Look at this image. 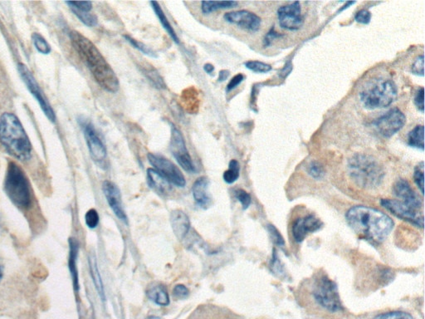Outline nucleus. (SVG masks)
<instances>
[{
  "label": "nucleus",
  "mask_w": 425,
  "mask_h": 319,
  "mask_svg": "<svg viewBox=\"0 0 425 319\" xmlns=\"http://www.w3.org/2000/svg\"><path fill=\"white\" fill-rule=\"evenodd\" d=\"M147 319H160L159 318H156V317H149Z\"/></svg>",
  "instance_id": "51"
},
{
  "label": "nucleus",
  "mask_w": 425,
  "mask_h": 319,
  "mask_svg": "<svg viewBox=\"0 0 425 319\" xmlns=\"http://www.w3.org/2000/svg\"><path fill=\"white\" fill-rule=\"evenodd\" d=\"M151 5L154 11H155L158 19H159L161 25L163 26L165 30H167L168 34L171 36L172 39L174 40V42L179 44L180 39L178 38V35L176 34L175 30H174L171 23L169 22L167 16H165L164 11L162 10L159 3L152 1L151 2Z\"/></svg>",
  "instance_id": "24"
},
{
  "label": "nucleus",
  "mask_w": 425,
  "mask_h": 319,
  "mask_svg": "<svg viewBox=\"0 0 425 319\" xmlns=\"http://www.w3.org/2000/svg\"><path fill=\"white\" fill-rule=\"evenodd\" d=\"M74 14L78 17L81 21L86 24L88 27H94L97 24V17L96 15L87 13V12H81L75 9H71Z\"/></svg>",
  "instance_id": "33"
},
{
  "label": "nucleus",
  "mask_w": 425,
  "mask_h": 319,
  "mask_svg": "<svg viewBox=\"0 0 425 319\" xmlns=\"http://www.w3.org/2000/svg\"><path fill=\"white\" fill-rule=\"evenodd\" d=\"M78 249L79 247L76 242L72 240L70 267L72 274V278H74V284L76 289H79L78 270H76V256H78Z\"/></svg>",
  "instance_id": "30"
},
{
  "label": "nucleus",
  "mask_w": 425,
  "mask_h": 319,
  "mask_svg": "<svg viewBox=\"0 0 425 319\" xmlns=\"http://www.w3.org/2000/svg\"><path fill=\"white\" fill-rule=\"evenodd\" d=\"M406 123V118L399 108H393L374 121L373 124L380 135L387 138L402 130Z\"/></svg>",
  "instance_id": "10"
},
{
  "label": "nucleus",
  "mask_w": 425,
  "mask_h": 319,
  "mask_svg": "<svg viewBox=\"0 0 425 319\" xmlns=\"http://www.w3.org/2000/svg\"><path fill=\"white\" fill-rule=\"evenodd\" d=\"M245 67L254 72H268L272 70L269 64L259 61H249L245 63Z\"/></svg>",
  "instance_id": "35"
},
{
  "label": "nucleus",
  "mask_w": 425,
  "mask_h": 319,
  "mask_svg": "<svg viewBox=\"0 0 425 319\" xmlns=\"http://www.w3.org/2000/svg\"><path fill=\"white\" fill-rule=\"evenodd\" d=\"M140 68L143 71L144 75L151 81V82L155 85L156 88H160V90H164L167 85L165 83V81L162 79L159 72L154 68L152 64L148 63H143L140 64Z\"/></svg>",
  "instance_id": "25"
},
{
  "label": "nucleus",
  "mask_w": 425,
  "mask_h": 319,
  "mask_svg": "<svg viewBox=\"0 0 425 319\" xmlns=\"http://www.w3.org/2000/svg\"><path fill=\"white\" fill-rule=\"evenodd\" d=\"M271 267H272V270L274 274H278V276H285L284 267H283L281 261L279 260L277 253L275 251L273 253L272 265H271Z\"/></svg>",
  "instance_id": "42"
},
{
  "label": "nucleus",
  "mask_w": 425,
  "mask_h": 319,
  "mask_svg": "<svg viewBox=\"0 0 425 319\" xmlns=\"http://www.w3.org/2000/svg\"><path fill=\"white\" fill-rule=\"evenodd\" d=\"M182 107L189 114H196L200 108V95L196 88L189 87L182 92L180 96Z\"/></svg>",
  "instance_id": "21"
},
{
  "label": "nucleus",
  "mask_w": 425,
  "mask_h": 319,
  "mask_svg": "<svg viewBox=\"0 0 425 319\" xmlns=\"http://www.w3.org/2000/svg\"><path fill=\"white\" fill-rule=\"evenodd\" d=\"M397 87L393 81L376 79L365 85L360 94V99L364 107L374 110L390 106L397 99Z\"/></svg>",
  "instance_id": "5"
},
{
  "label": "nucleus",
  "mask_w": 425,
  "mask_h": 319,
  "mask_svg": "<svg viewBox=\"0 0 425 319\" xmlns=\"http://www.w3.org/2000/svg\"><path fill=\"white\" fill-rule=\"evenodd\" d=\"M380 204L400 219L410 222L417 227H424V215L418 209H413L397 200L383 199Z\"/></svg>",
  "instance_id": "12"
},
{
  "label": "nucleus",
  "mask_w": 425,
  "mask_h": 319,
  "mask_svg": "<svg viewBox=\"0 0 425 319\" xmlns=\"http://www.w3.org/2000/svg\"><path fill=\"white\" fill-rule=\"evenodd\" d=\"M373 319H415L410 313L396 311L378 315Z\"/></svg>",
  "instance_id": "37"
},
{
  "label": "nucleus",
  "mask_w": 425,
  "mask_h": 319,
  "mask_svg": "<svg viewBox=\"0 0 425 319\" xmlns=\"http://www.w3.org/2000/svg\"><path fill=\"white\" fill-rule=\"evenodd\" d=\"M67 5L70 6V9L87 12V13H89L92 9V3L90 1L67 2Z\"/></svg>",
  "instance_id": "41"
},
{
  "label": "nucleus",
  "mask_w": 425,
  "mask_h": 319,
  "mask_svg": "<svg viewBox=\"0 0 425 319\" xmlns=\"http://www.w3.org/2000/svg\"><path fill=\"white\" fill-rule=\"evenodd\" d=\"M82 125L85 139L88 150L93 161L97 164L103 163L107 159V148L97 134L94 126L91 123L83 122Z\"/></svg>",
  "instance_id": "13"
},
{
  "label": "nucleus",
  "mask_w": 425,
  "mask_h": 319,
  "mask_svg": "<svg viewBox=\"0 0 425 319\" xmlns=\"http://www.w3.org/2000/svg\"><path fill=\"white\" fill-rule=\"evenodd\" d=\"M0 141L11 156L27 161L32 154V145L20 121L10 112L0 116Z\"/></svg>",
  "instance_id": "3"
},
{
  "label": "nucleus",
  "mask_w": 425,
  "mask_h": 319,
  "mask_svg": "<svg viewBox=\"0 0 425 319\" xmlns=\"http://www.w3.org/2000/svg\"><path fill=\"white\" fill-rule=\"evenodd\" d=\"M351 177L356 184L364 188H375L382 184L384 169L373 157L357 154L352 156L348 163Z\"/></svg>",
  "instance_id": "4"
},
{
  "label": "nucleus",
  "mask_w": 425,
  "mask_h": 319,
  "mask_svg": "<svg viewBox=\"0 0 425 319\" xmlns=\"http://www.w3.org/2000/svg\"><path fill=\"white\" fill-rule=\"evenodd\" d=\"M89 265H90L92 280L94 282L97 292H99V296L103 298V300H105L104 287L102 277H101L99 267H97V262L94 256L89 258Z\"/></svg>",
  "instance_id": "28"
},
{
  "label": "nucleus",
  "mask_w": 425,
  "mask_h": 319,
  "mask_svg": "<svg viewBox=\"0 0 425 319\" xmlns=\"http://www.w3.org/2000/svg\"><path fill=\"white\" fill-rule=\"evenodd\" d=\"M279 24L287 30H298L304 23L302 15L301 5L299 2H293L278 10Z\"/></svg>",
  "instance_id": "14"
},
{
  "label": "nucleus",
  "mask_w": 425,
  "mask_h": 319,
  "mask_svg": "<svg viewBox=\"0 0 425 319\" xmlns=\"http://www.w3.org/2000/svg\"><path fill=\"white\" fill-rule=\"evenodd\" d=\"M189 291L183 285H178L173 289V296L178 300H184L189 296Z\"/></svg>",
  "instance_id": "44"
},
{
  "label": "nucleus",
  "mask_w": 425,
  "mask_h": 319,
  "mask_svg": "<svg viewBox=\"0 0 425 319\" xmlns=\"http://www.w3.org/2000/svg\"><path fill=\"white\" fill-rule=\"evenodd\" d=\"M6 192L10 199L19 208L26 209L31 205L32 195L25 173L17 163L8 165Z\"/></svg>",
  "instance_id": "6"
},
{
  "label": "nucleus",
  "mask_w": 425,
  "mask_h": 319,
  "mask_svg": "<svg viewBox=\"0 0 425 319\" xmlns=\"http://www.w3.org/2000/svg\"><path fill=\"white\" fill-rule=\"evenodd\" d=\"M226 22L236 24L245 30L257 32L261 27L262 20L257 14L248 10L229 12L224 16Z\"/></svg>",
  "instance_id": "15"
},
{
  "label": "nucleus",
  "mask_w": 425,
  "mask_h": 319,
  "mask_svg": "<svg viewBox=\"0 0 425 319\" xmlns=\"http://www.w3.org/2000/svg\"><path fill=\"white\" fill-rule=\"evenodd\" d=\"M169 150L175 157L177 163L180 167L189 173L196 172V167L190 156L183 134L175 125H172L171 143H169Z\"/></svg>",
  "instance_id": "9"
},
{
  "label": "nucleus",
  "mask_w": 425,
  "mask_h": 319,
  "mask_svg": "<svg viewBox=\"0 0 425 319\" xmlns=\"http://www.w3.org/2000/svg\"><path fill=\"white\" fill-rule=\"evenodd\" d=\"M147 158L154 169L159 172L165 179H167L169 183L175 185L178 187H185L186 181L183 173L167 157L149 153Z\"/></svg>",
  "instance_id": "8"
},
{
  "label": "nucleus",
  "mask_w": 425,
  "mask_h": 319,
  "mask_svg": "<svg viewBox=\"0 0 425 319\" xmlns=\"http://www.w3.org/2000/svg\"><path fill=\"white\" fill-rule=\"evenodd\" d=\"M313 296L318 305L331 313L339 312L343 309L338 285L326 276L315 281Z\"/></svg>",
  "instance_id": "7"
},
{
  "label": "nucleus",
  "mask_w": 425,
  "mask_h": 319,
  "mask_svg": "<svg viewBox=\"0 0 425 319\" xmlns=\"http://www.w3.org/2000/svg\"><path fill=\"white\" fill-rule=\"evenodd\" d=\"M147 296L154 302L160 306L169 305V298L167 289L164 285L155 284L149 287Z\"/></svg>",
  "instance_id": "23"
},
{
  "label": "nucleus",
  "mask_w": 425,
  "mask_h": 319,
  "mask_svg": "<svg viewBox=\"0 0 425 319\" xmlns=\"http://www.w3.org/2000/svg\"><path fill=\"white\" fill-rule=\"evenodd\" d=\"M19 71L28 90H30L32 95L38 101L44 114L46 115L47 118L50 119L52 123H54L56 120L54 111L52 110L51 105L48 103L41 88L39 87L37 81H36L34 76H32L30 70H28L27 66L24 65V64H19Z\"/></svg>",
  "instance_id": "11"
},
{
  "label": "nucleus",
  "mask_w": 425,
  "mask_h": 319,
  "mask_svg": "<svg viewBox=\"0 0 425 319\" xmlns=\"http://www.w3.org/2000/svg\"><path fill=\"white\" fill-rule=\"evenodd\" d=\"M171 224L177 239L184 240L189 231L190 220L189 216L181 209H176V211L172 212Z\"/></svg>",
  "instance_id": "19"
},
{
  "label": "nucleus",
  "mask_w": 425,
  "mask_h": 319,
  "mask_svg": "<svg viewBox=\"0 0 425 319\" xmlns=\"http://www.w3.org/2000/svg\"><path fill=\"white\" fill-rule=\"evenodd\" d=\"M322 222L314 215L299 218L293 225V236L295 241L301 243L311 233L322 228Z\"/></svg>",
  "instance_id": "16"
},
{
  "label": "nucleus",
  "mask_w": 425,
  "mask_h": 319,
  "mask_svg": "<svg viewBox=\"0 0 425 319\" xmlns=\"http://www.w3.org/2000/svg\"><path fill=\"white\" fill-rule=\"evenodd\" d=\"M124 38L129 43H131L133 47L143 52V54L152 56V58H157L156 52L153 51L151 48L145 45L143 43L137 41V40L132 38L131 36L124 35Z\"/></svg>",
  "instance_id": "32"
},
{
  "label": "nucleus",
  "mask_w": 425,
  "mask_h": 319,
  "mask_svg": "<svg viewBox=\"0 0 425 319\" xmlns=\"http://www.w3.org/2000/svg\"><path fill=\"white\" fill-rule=\"evenodd\" d=\"M424 127L423 125H418L408 133V143L411 147L421 149L424 148Z\"/></svg>",
  "instance_id": "27"
},
{
  "label": "nucleus",
  "mask_w": 425,
  "mask_h": 319,
  "mask_svg": "<svg viewBox=\"0 0 425 319\" xmlns=\"http://www.w3.org/2000/svg\"><path fill=\"white\" fill-rule=\"evenodd\" d=\"M307 171H309L310 176L317 180L322 179L324 175H325V171H324L322 165L318 163V161H313V163H311Z\"/></svg>",
  "instance_id": "36"
},
{
  "label": "nucleus",
  "mask_w": 425,
  "mask_h": 319,
  "mask_svg": "<svg viewBox=\"0 0 425 319\" xmlns=\"http://www.w3.org/2000/svg\"><path fill=\"white\" fill-rule=\"evenodd\" d=\"M103 191L105 196L107 198L108 205H110L115 215L120 220H124L127 223V217L123 207V202H121V195L118 187L110 181H105L103 184Z\"/></svg>",
  "instance_id": "17"
},
{
  "label": "nucleus",
  "mask_w": 425,
  "mask_h": 319,
  "mask_svg": "<svg viewBox=\"0 0 425 319\" xmlns=\"http://www.w3.org/2000/svg\"><path fill=\"white\" fill-rule=\"evenodd\" d=\"M268 229L274 244L280 246V247H284L285 241L283 240V238L281 236L280 232L278 231V229L275 227L274 225H268Z\"/></svg>",
  "instance_id": "39"
},
{
  "label": "nucleus",
  "mask_w": 425,
  "mask_h": 319,
  "mask_svg": "<svg viewBox=\"0 0 425 319\" xmlns=\"http://www.w3.org/2000/svg\"><path fill=\"white\" fill-rule=\"evenodd\" d=\"M393 192L395 195L399 199L403 200L402 202L408 205V207L418 209V211L422 207V201L416 195L414 189L411 188L410 183L406 180L400 179L396 181L393 187Z\"/></svg>",
  "instance_id": "18"
},
{
  "label": "nucleus",
  "mask_w": 425,
  "mask_h": 319,
  "mask_svg": "<svg viewBox=\"0 0 425 319\" xmlns=\"http://www.w3.org/2000/svg\"><path fill=\"white\" fill-rule=\"evenodd\" d=\"M32 39L35 48H37L39 52H41L43 54H50L51 52V47L42 35L37 33L32 34Z\"/></svg>",
  "instance_id": "31"
},
{
  "label": "nucleus",
  "mask_w": 425,
  "mask_h": 319,
  "mask_svg": "<svg viewBox=\"0 0 425 319\" xmlns=\"http://www.w3.org/2000/svg\"><path fill=\"white\" fill-rule=\"evenodd\" d=\"M412 72L414 74L424 76V55L421 54L415 59L414 63H413Z\"/></svg>",
  "instance_id": "43"
},
{
  "label": "nucleus",
  "mask_w": 425,
  "mask_h": 319,
  "mask_svg": "<svg viewBox=\"0 0 425 319\" xmlns=\"http://www.w3.org/2000/svg\"><path fill=\"white\" fill-rule=\"evenodd\" d=\"M204 70L209 74H211L214 71V67L211 63H205L204 65Z\"/></svg>",
  "instance_id": "50"
},
{
  "label": "nucleus",
  "mask_w": 425,
  "mask_h": 319,
  "mask_svg": "<svg viewBox=\"0 0 425 319\" xmlns=\"http://www.w3.org/2000/svg\"><path fill=\"white\" fill-rule=\"evenodd\" d=\"M244 79L245 76L241 74L234 76V78L230 80L228 86H227L226 92H229L234 90H236V88L238 86V85L241 84Z\"/></svg>",
  "instance_id": "46"
},
{
  "label": "nucleus",
  "mask_w": 425,
  "mask_h": 319,
  "mask_svg": "<svg viewBox=\"0 0 425 319\" xmlns=\"http://www.w3.org/2000/svg\"><path fill=\"white\" fill-rule=\"evenodd\" d=\"M209 183L207 177L202 176L194 181L192 187L194 200L203 209L209 208L211 201L208 194Z\"/></svg>",
  "instance_id": "20"
},
{
  "label": "nucleus",
  "mask_w": 425,
  "mask_h": 319,
  "mask_svg": "<svg viewBox=\"0 0 425 319\" xmlns=\"http://www.w3.org/2000/svg\"><path fill=\"white\" fill-rule=\"evenodd\" d=\"M424 90L423 88H421L419 92H417V94L415 98V103L416 105V107L422 113H424Z\"/></svg>",
  "instance_id": "47"
},
{
  "label": "nucleus",
  "mask_w": 425,
  "mask_h": 319,
  "mask_svg": "<svg viewBox=\"0 0 425 319\" xmlns=\"http://www.w3.org/2000/svg\"><path fill=\"white\" fill-rule=\"evenodd\" d=\"M355 19L358 23L368 24L371 22V14L369 10H362L357 12L355 16Z\"/></svg>",
  "instance_id": "45"
},
{
  "label": "nucleus",
  "mask_w": 425,
  "mask_h": 319,
  "mask_svg": "<svg viewBox=\"0 0 425 319\" xmlns=\"http://www.w3.org/2000/svg\"><path fill=\"white\" fill-rule=\"evenodd\" d=\"M85 220H86V224L89 228L94 229L99 223V213H97L96 209H92L87 212Z\"/></svg>",
  "instance_id": "38"
},
{
  "label": "nucleus",
  "mask_w": 425,
  "mask_h": 319,
  "mask_svg": "<svg viewBox=\"0 0 425 319\" xmlns=\"http://www.w3.org/2000/svg\"><path fill=\"white\" fill-rule=\"evenodd\" d=\"M236 197L240 202L242 208L248 209L251 204V196L245 189H238L236 192Z\"/></svg>",
  "instance_id": "40"
},
{
  "label": "nucleus",
  "mask_w": 425,
  "mask_h": 319,
  "mask_svg": "<svg viewBox=\"0 0 425 319\" xmlns=\"http://www.w3.org/2000/svg\"><path fill=\"white\" fill-rule=\"evenodd\" d=\"M236 1H203L201 2V11L205 15L213 13L214 11L224 9H231L236 7Z\"/></svg>",
  "instance_id": "26"
},
{
  "label": "nucleus",
  "mask_w": 425,
  "mask_h": 319,
  "mask_svg": "<svg viewBox=\"0 0 425 319\" xmlns=\"http://www.w3.org/2000/svg\"><path fill=\"white\" fill-rule=\"evenodd\" d=\"M415 183L422 195H424V163H420L415 169L414 173Z\"/></svg>",
  "instance_id": "34"
},
{
  "label": "nucleus",
  "mask_w": 425,
  "mask_h": 319,
  "mask_svg": "<svg viewBox=\"0 0 425 319\" xmlns=\"http://www.w3.org/2000/svg\"><path fill=\"white\" fill-rule=\"evenodd\" d=\"M230 74L229 71L228 70H221L220 74H218V82H225V80L228 79L229 76Z\"/></svg>",
  "instance_id": "49"
},
{
  "label": "nucleus",
  "mask_w": 425,
  "mask_h": 319,
  "mask_svg": "<svg viewBox=\"0 0 425 319\" xmlns=\"http://www.w3.org/2000/svg\"><path fill=\"white\" fill-rule=\"evenodd\" d=\"M240 165L237 160H232L229 165V169L224 173V180L226 183L233 184L240 177Z\"/></svg>",
  "instance_id": "29"
},
{
  "label": "nucleus",
  "mask_w": 425,
  "mask_h": 319,
  "mask_svg": "<svg viewBox=\"0 0 425 319\" xmlns=\"http://www.w3.org/2000/svg\"><path fill=\"white\" fill-rule=\"evenodd\" d=\"M70 40L72 47L86 63L96 82L105 90L116 94L120 88L118 78L95 44L76 31L71 32Z\"/></svg>",
  "instance_id": "2"
},
{
  "label": "nucleus",
  "mask_w": 425,
  "mask_h": 319,
  "mask_svg": "<svg viewBox=\"0 0 425 319\" xmlns=\"http://www.w3.org/2000/svg\"><path fill=\"white\" fill-rule=\"evenodd\" d=\"M0 277H1V270H0Z\"/></svg>",
  "instance_id": "52"
},
{
  "label": "nucleus",
  "mask_w": 425,
  "mask_h": 319,
  "mask_svg": "<svg viewBox=\"0 0 425 319\" xmlns=\"http://www.w3.org/2000/svg\"><path fill=\"white\" fill-rule=\"evenodd\" d=\"M148 184L155 192L160 195H168L172 192L171 183L159 172H157L155 169L149 168L147 169Z\"/></svg>",
  "instance_id": "22"
},
{
  "label": "nucleus",
  "mask_w": 425,
  "mask_h": 319,
  "mask_svg": "<svg viewBox=\"0 0 425 319\" xmlns=\"http://www.w3.org/2000/svg\"><path fill=\"white\" fill-rule=\"evenodd\" d=\"M279 36L280 35L278 34V33H276V32H274L273 30H271L269 33L266 35V37L265 39V46H269L271 42H272V40L275 38L279 37Z\"/></svg>",
  "instance_id": "48"
},
{
  "label": "nucleus",
  "mask_w": 425,
  "mask_h": 319,
  "mask_svg": "<svg viewBox=\"0 0 425 319\" xmlns=\"http://www.w3.org/2000/svg\"><path fill=\"white\" fill-rule=\"evenodd\" d=\"M346 219L348 225L359 237L380 245L387 239L394 227V222L386 214L371 207H352L347 212Z\"/></svg>",
  "instance_id": "1"
}]
</instances>
